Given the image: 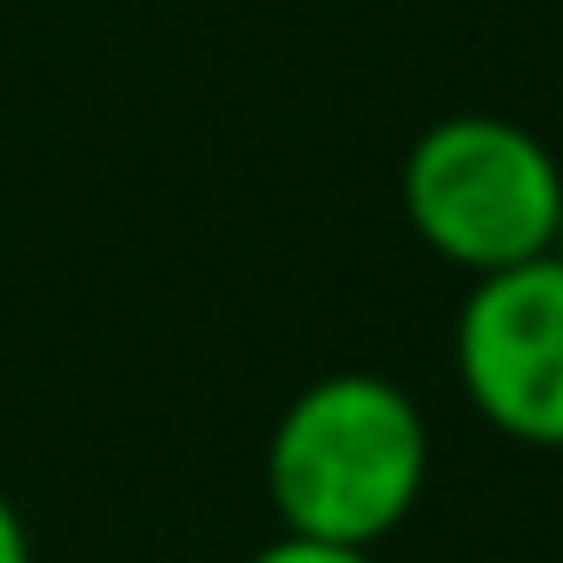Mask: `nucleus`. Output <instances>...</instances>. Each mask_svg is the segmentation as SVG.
I'll return each mask as SVG.
<instances>
[{"label":"nucleus","instance_id":"f03ea898","mask_svg":"<svg viewBox=\"0 0 563 563\" xmlns=\"http://www.w3.org/2000/svg\"><path fill=\"white\" fill-rule=\"evenodd\" d=\"M398 199H405L411 232L438 258L484 278V272L550 252L563 166L517 120L451 113L431 133H418V146L405 153Z\"/></svg>","mask_w":563,"mask_h":563},{"label":"nucleus","instance_id":"f257e3e1","mask_svg":"<svg viewBox=\"0 0 563 563\" xmlns=\"http://www.w3.org/2000/svg\"><path fill=\"white\" fill-rule=\"evenodd\" d=\"M431 477V431L378 372H332L306 385L265 444V490L286 537L372 550L391 537Z\"/></svg>","mask_w":563,"mask_h":563},{"label":"nucleus","instance_id":"7ed1b4c3","mask_svg":"<svg viewBox=\"0 0 563 563\" xmlns=\"http://www.w3.org/2000/svg\"><path fill=\"white\" fill-rule=\"evenodd\" d=\"M451 352L484 424L517 444L563 451V265L550 252L477 278Z\"/></svg>","mask_w":563,"mask_h":563},{"label":"nucleus","instance_id":"20e7f679","mask_svg":"<svg viewBox=\"0 0 563 563\" xmlns=\"http://www.w3.org/2000/svg\"><path fill=\"white\" fill-rule=\"evenodd\" d=\"M252 563H378V556L372 550H352V543H319V537H278Z\"/></svg>","mask_w":563,"mask_h":563},{"label":"nucleus","instance_id":"39448f33","mask_svg":"<svg viewBox=\"0 0 563 563\" xmlns=\"http://www.w3.org/2000/svg\"><path fill=\"white\" fill-rule=\"evenodd\" d=\"M0 563H34V550H27V523H21V510L8 504V490H0Z\"/></svg>","mask_w":563,"mask_h":563},{"label":"nucleus","instance_id":"423d86ee","mask_svg":"<svg viewBox=\"0 0 563 563\" xmlns=\"http://www.w3.org/2000/svg\"><path fill=\"white\" fill-rule=\"evenodd\" d=\"M550 258L563 265V199H556V232H550Z\"/></svg>","mask_w":563,"mask_h":563}]
</instances>
